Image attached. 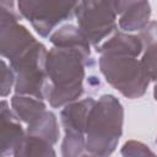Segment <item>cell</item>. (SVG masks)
I'll list each match as a JSON object with an SVG mask.
<instances>
[{"instance_id":"cell-20","label":"cell","mask_w":157,"mask_h":157,"mask_svg":"<svg viewBox=\"0 0 157 157\" xmlns=\"http://www.w3.org/2000/svg\"><path fill=\"white\" fill-rule=\"evenodd\" d=\"M153 96H155V99L157 101V83L155 85V88H153Z\"/></svg>"},{"instance_id":"cell-19","label":"cell","mask_w":157,"mask_h":157,"mask_svg":"<svg viewBox=\"0 0 157 157\" xmlns=\"http://www.w3.org/2000/svg\"><path fill=\"white\" fill-rule=\"evenodd\" d=\"M139 38L144 44V49L157 44V22L156 21L148 22V25L140 32Z\"/></svg>"},{"instance_id":"cell-14","label":"cell","mask_w":157,"mask_h":157,"mask_svg":"<svg viewBox=\"0 0 157 157\" xmlns=\"http://www.w3.org/2000/svg\"><path fill=\"white\" fill-rule=\"evenodd\" d=\"M13 157H56V153L49 141L27 134L16 147Z\"/></svg>"},{"instance_id":"cell-4","label":"cell","mask_w":157,"mask_h":157,"mask_svg":"<svg viewBox=\"0 0 157 157\" xmlns=\"http://www.w3.org/2000/svg\"><path fill=\"white\" fill-rule=\"evenodd\" d=\"M47 54L48 52L45 47L37 42L22 56L10 63V67L16 76V94L31 96L40 101L45 98L48 87V77L45 72Z\"/></svg>"},{"instance_id":"cell-12","label":"cell","mask_w":157,"mask_h":157,"mask_svg":"<svg viewBox=\"0 0 157 157\" xmlns=\"http://www.w3.org/2000/svg\"><path fill=\"white\" fill-rule=\"evenodd\" d=\"M11 107L15 115L27 125L45 112V104L40 99L23 94H15L11 98Z\"/></svg>"},{"instance_id":"cell-7","label":"cell","mask_w":157,"mask_h":157,"mask_svg":"<svg viewBox=\"0 0 157 157\" xmlns=\"http://www.w3.org/2000/svg\"><path fill=\"white\" fill-rule=\"evenodd\" d=\"M115 12L119 16L118 23L121 31H142L151 16L148 1H114Z\"/></svg>"},{"instance_id":"cell-18","label":"cell","mask_w":157,"mask_h":157,"mask_svg":"<svg viewBox=\"0 0 157 157\" xmlns=\"http://www.w3.org/2000/svg\"><path fill=\"white\" fill-rule=\"evenodd\" d=\"M16 81L15 72L9 69L5 60H1V96L5 97L10 93L13 82Z\"/></svg>"},{"instance_id":"cell-21","label":"cell","mask_w":157,"mask_h":157,"mask_svg":"<svg viewBox=\"0 0 157 157\" xmlns=\"http://www.w3.org/2000/svg\"><path fill=\"white\" fill-rule=\"evenodd\" d=\"M82 157H91V156H90V155H83Z\"/></svg>"},{"instance_id":"cell-9","label":"cell","mask_w":157,"mask_h":157,"mask_svg":"<svg viewBox=\"0 0 157 157\" xmlns=\"http://www.w3.org/2000/svg\"><path fill=\"white\" fill-rule=\"evenodd\" d=\"M96 101L91 97L85 98L78 102H72L64 107L60 113V120L64 126L65 132H80L86 135V126L91 109L93 108Z\"/></svg>"},{"instance_id":"cell-13","label":"cell","mask_w":157,"mask_h":157,"mask_svg":"<svg viewBox=\"0 0 157 157\" xmlns=\"http://www.w3.org/2000/svg\"><path fill=\"white\" fill-rule=\"evenodd\" d=\"M27 134L44 139L49 141L52 145L56 144L59 140L60 131H59V125L54 113L47 112V110L42 113L37 119H34L32 123L28 124Z\"/></svg>"},{"instance_id":"cell-3","label":"cell","mask_w":157,"mask_h":157,"mask_svg":"<svg viewBox=\"0 0 157 157\" xmlns=\"http://www.w3.org/2000/svg\"><path fill=\"white\" fill-rule=\"evenodd\" d=\"M99 69L105 81L126 98H139L150 83L141 60L131 56L101 54Z\"/></svg>"},{"instance_id":"cell-17","label":"cell","mask_w":157,"mask_h":157,"mask_svg":"<svg viewBox=\"0 0 157 157\" xmlns=\"http://www.w3.org/2000/svg\"><path fill=\"white\" fill-rule=\"evenodd\" d=\"M141 63L148 78L157 82V44L145 49Z\"/></svg>"},{"instance_id":"cell-6","label":"cell","mask_w":157,"mask_h":157,"mask_svg":"<svg viewBox=\"0 0 157 157\" xmlns=\"http://www.w3.org/2000/svg\"><path fill=\"white\" fill-rule=\"evenodd\" d=\"M77 4L78 1L21 0L17 2V7L21 15L31 22L39 36L48 37L55 26L72 17Z\"/></svg>"},{"instance_id":"cell-1","label":"cell","mask_w":157,"mask_h":157,"mask_svg":"<svg viewBox=\"0 0 157 157\" xmlns=\"http://www.w3.org/2000/svg\"><path fill=\"white\" fill-rule=\"evenodd\" d=\"M88 58L75 49L53 47L45 60L48 87L45 98L53 108L65 107L83 93L85 65Z\"/></svg>"},{"instance_id":"cell-10","label":"cell","mask_w":157,"mask_h":157,"mask_svg":"<svg viewBox=\"0 0 157 157\" xmlns=\"http://www.w3.org/2000/svg\"><path fill=\"white\" fill-rule=\"evenodd\" d=\"M96 50L99 54L137 58L144 50V44L139 36L128 34L125 32H115L109 39L98 45Z\"/></svg>"},{"instance_id":"cell-11","label":"cell","mask_w":157,"mask_h":157,"mask_svg":"<svg viewBox=\"0 0 157 157\" xmlns=\"http://www.w3.org/2000/svg\"><path fill=\"white\" fill-rule=\"evenodd\" d=\"M50 42L56 48L75 49L81 52L85 56L90 59L91 55V43L81 32V29L72 25H65L56 29L50 36Z\"/></svg>"},{"instance_id":"cell-5","label":"cell","mask_w":157,"mask_h":157,"mask_svg":"<svg viewBox=\"0 0 157 157\" xmlns=\"http://www.w3.org/2000/svg\"><path fill=\"white\" fill-rule=\"evenodd\" d=\"M75 15L78 28L96 48L117 28L114 1H78Z\"/></svg>"},{"instance_id":"cell-15","label":"cell","mask_w":157,"mask_h":157,"mask_svg":"<svg viewBox=\"0 0 157 157\" xmlns=\"http://www.w3.org/2000/svg\"><path fill=\"white\" fill-rule=\"evenodd\" d=\"M83 150H86V135L80 132L66 131L61 144V156L82 157Z\"/></svg>"},{"instance_id":"cell-8","label":"cell","mask_w":157,"mask_h":157,"mask_svg":"<svg viewBox=\"0 0 157 157\" xmlns=\"http://www.w3.org/2000/svg\"><path fill=\"white\" fill-rule=\"evenodd\" d=\"M0 120H1V156L13 155L16 147L26 136L20 119L7 107L6 101L0 104Z\"/></svg>"},{"instance_id":"cell-2","label":"cell","mask_w":157,"mask_h":157,"mask_svg":"<svg viewBox=\"0 0 157 157\" xmlns=\"http://www.w3.org/2000/svg\"><path fill=\"white\" fill-rule=\"evenodd\" d=\"M124 109L118 98L103 94L90 112L86 126V151L91 157H109L123 132Z\"/></svg>"},{"instance_id":"cell-16","label":"cell","mask_w":157,"mask_h":157,"mask_svg":"<svg viewBox=\"0 0 157 157\" xmlns=\"http://www.w3.org/2000/svg\"><path fill=\"white\" fill-rule=\"evenodd\" d=\"M120 153L123 157H157L147 145L135 140L125 142L120 150Z\"/></svg>"}]
</instances>
